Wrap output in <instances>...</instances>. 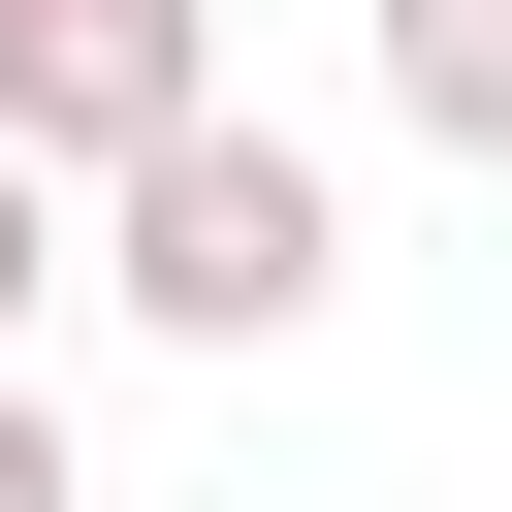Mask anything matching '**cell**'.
Returning a JSON list of instances; mask_svg holds the SVG:
<instances>
[{
  "mask_svg": "<svg viewBox=\"0 0 512 512\" xmlns=\"http://www.w3.org/2000/svg\"><path fill=\"white\" fill-rule=\"evenodd\" d=\"M64 288L160 320V352H320V320H352V192H320V128L224 96V128H160V160L64 224Z\"/></svg>",
  "mask_w": 512,
  "mask_h": 512,
  "instance_id": "6da1fadb",
  "label": "cell"
},
{
  "mask_svg": "<svg viewBox=\"0 0 512 512\" xmlns=\"http://www.w3.org/2000/svg\"><path fill=\"white\" fill-rule=\"evenodd\" d=\"M160 128H224V0H0V160L96 224Z\"/></svg>",
  "mask_w": 512,
  "mask_h": 512,
  "instance_id": "7a4b0ae2",
  "label": "cell"
},
{
  "mask_svg": "<svg viewBox=\"0 0 512 512\" xmlns=\"http://www.w3.org/2000/svg\"><path fill=\"white\" fill-rule=\"evenodd\" d=\"M384 128L512 192V0H384Z\"/></svg>",
  "mask_w": 512,
  "mask_h": 512,
  "instance_id": "3957f363",
  "label": "cell"
},
{
  "mask_svg": "<svg viewBox=\"0 0 512 512\" xmlns=\"http://www.w3.org/2000/svg\"><path fill=\"white\" fill-rule=\"evenodd\" d=\"M32 320H64V192L0 160V384H32Z\"/></svg>",
  "mask_w": 512,
  "mask_h": 512,
  "instance_id": "277c9868",
  "label": "cell"
},
{
  "mask_svg": "<svg viewBox=\"0 0 512 512\" xmlns=\"http://www.w3.org/2000/svg\"><path fill=\"white\" fill-rule=\"evenodd\" d=\"M0 512H96V448H64V384H0Z\"/></svg>",
  "mask_w": 512,
  "mask_h": 512,
  "instance_id": "5b68a950",
  "label": "cell"
}]
</instances>
